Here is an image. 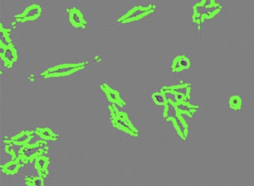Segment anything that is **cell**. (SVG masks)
<instances>
[{
	"mask_svg": "<svg viewBox=\"0 0 254 186\" xmlns=\"http://www.w3.org/2000/svg\"><path fill=\"white\" fill-rule=\"evenodd\" d=\"M36 137L33 126H22L12 129L10 134L2 135L1 143L11 144L14 147L20 148L29 145V143Z\"/></svg>",
	"mask_w": 254,
	"mask_h": 186,
	"instance_id": "11",
	"label": "cell"
},
{
	"mask_svg": "<svg viewBox=\"0 0 254 186\" xmlns=\"http://www.w3.org/2000/svg\"><path fill=\"white\" fill-rule=\"evenodd\" d=\"M166 67L173 77L179 80L193 73L197 67V61L194 55L190 52H171L167 57Z\"/></svg>",
	"mask_w": 254,
	"mask_h": 186,
	"instance_id": "9",
	"label": "cell"
},
{
	"mask_svg": "<svg viewBox=\"0 0 254 186\" xmlns=\"http://www.w3.org/2000/svg\"><path fill=\"white\" fill-rule=\"evenodd\" d=\"M20 176L22 186H50L46 179L40 177L30 166L23 169Z\"/></svg>",
	"mask_w": 254,
	"mask_h": 186,
	"instance_id": "14",
	"label": "cell"
},
{
	"mask_svg": "<svg viewBox=\"0 0 254 186\" xmlns=\"http://www.w3.org/2000/svg\"><path fill=\"white\" fill-rule=\"evenodd\" d=\"M34 133L38 140L48 145H57L62 141V130L56 125H33Z\"/></svg>",
	"mask_w": 254,
	"mask_h": 186,
	"instance_id": "12",
	"label": "cell"
},
{
	"mask_svg": "<svg viewBox=\"0 0 254 186\" xmlns=\"http://www.w3.org/2000/svg\"><path fill=\"white\" fill-rule=\"evenodd\" d=\"M158 3V1L152 0L125 1L115 12L112 22L101 27L117 31L126 30L135 25L149 22L157 15Z\"/></svg>",
	"mask_w": 254,
	"mask_h": 186,
	"instance_id": "2",
	"label": "cell"
},
{
	"mask_svg": "<svg viewBox=\"0 0 254 186\" xmlns=\"http://www.w3.org/2000/svg\"><path fill=\"white\" fill-rule=\"evenodd\" d=\"M105 103V123L109 134L124 143L140 141L143 136V130L135 122L132 109H122Z\"/></svg>",
	"mask_w": 254,
	"mask_h": 186,
	"instance_id": "3",
	"label": "cell"
},
{
	"mask_svg": "<svg viewBox=\"0 0 254 186\" xmlns=\"http://www.w3.org/2000/svg\"><path fill=\"white\" fill-rule=\"evenodd\" d=\"M98 88L103 94L105 102L116 105L120 109H132V99L122 88L107 82L99 84Z\"/></svg>",
	"mask_w": 254,
	"mask_h": 186,
	"instance_id": "10",
	"label": "cell"
},
{
	"mask_svg": "<svg viewBox=\"0 0 254 186\" xmlns=\"http://www.w3.org/2000/svg\"><path fill=\"white\" fill-rule=\"evenodd\" d=\"M63 18L67 29L74 31L90 30L94 25L92 14L79 0L63 1Z\"/></svg>",
	"mask_w": 254,
	"mask_h": 186,
	"instance_id": "7",
	"label": "cell"
},
{
	"mask_svg": "<svg viewBox=\"0 0 254 186\" xmlns=\"http://www.w3.org/2000/svg\"><path fill=\"white\" fill-rule=\"evenodd\" d=\"M0 25V76L3 80L13 73L18 64L21 44L18 31L3 18Z\"/></svg>",
	"mask_w": 254,
	"mask_h": 186,
	"instance_id": "6",
	"label": "cell"
},
{
	"mask_svg": "<svg viewBox=\"0 0 254 186\" xmlns=\"http://www.w3.org/2000/svg\"><path fill=\"white\" fill-rule=\"evenodd\" d=\"M101 54H94L77 62H59L53 63L44 68L37 74H29L27 76V82L31 83H54L65 82L77 77L92 69L94 65L103 61Z\"/></svg>",
	"mask_w": 254,
	"mask_h": 186,
	"instance_id": "4",
	"label": "cell"
},
{
	"mask_svg": "<svg viewBox=\"0 0 254 186\" xmlns=\"http://www.w3.org/2000/svg\"><path fill=\"white\" fill-rule=\"evenodd\" d=\"M46 3L47 2L40 0L22 1L20 7L12 10L8 24L15 30L20 31L41 18Z\"/></svg>",
	"mask_w": 254,
	"mask_h": 186,
	"instance_id": "8",
	"label": "cell"
},
{
	"mask_svg": "<svg viewBox=\"0 0 254 186\" xmlns=\"http://www.w3.org/2000/svg\"><path fill=\"white\" fill-rule=\"evenodd\" d=\"M227 1L193 0L187 4L188 25L192 31L202 34L211 23L221 20L227 13Z\"/></svg>",
	"mask_w": 254,
	"mask_h": 186,
	"instance_id": "5",
	"label": "cell"
},
{
	"mask_svg": "<svg viewBox=\"0 0 254 186\" xmlns=\"http://www.w3.org/2000/svg\"><path fill=\"white\" fill-rule=\"evenodd\" d=\"M147 95L150 103L156 107L160 123L181 142L190 140L200 111L191 84L179 79L175 84L150 88Z\"/></svg>",
	"mask_w": 254,
	"mask_h": 186,
	"instance_id": "1",
	"label": "cell"
},
{
	"mask_svg": "<svg viewBox=\"0 0 254 186\" xmlns=\"http://www.w3.org/2000/svg\"><path fill=\"white\" fill-rule=\"evenodd\" d=\"M228 105L232 113L238 115H246L249 112V99L247 95L241 93L230 94Z\"/></svg>",
	"mask_w": 254,
	"mask_h": 186,
	"instance_id": "13",
	"label": "cell"
}]
</instances>
